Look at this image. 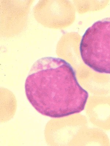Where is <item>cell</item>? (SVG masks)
<instances>
[{"instance_id":"6da1fadb","label":"cell","mask_w":110,"mask_h":146,"mask_svg":"<svg viewBox=\"0 0 110 146\" xmlns=\"http://www.w3.org/2000/svg\"><path fill=\"white\" fill-rule=\"evenodd\" d=\"M25 88L32 106L39 113L51 117L82 112L89 97L79 84L71 65L53 57L42 58L34 63Z\"/></svg>"},{"instance_id":"7a4b0ae2","label":"cell","mask_w":110,"mask_h":146,"mask_svg":"<svg viewBox=\"0 0 110 146\" xmlns=\"http://www.w3.org/2000/svg\"><path fill=\"white\" fill-rule=\"evenodd\" d=\"M80 51L83 61L89 68L110 74V17L96 22L87 29Z\"/></svg>"}]
</instances>
